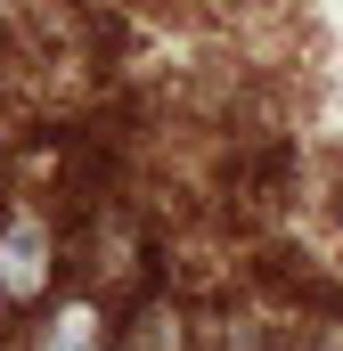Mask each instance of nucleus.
<instances>
[{
	"mask_svg": "<svg viewBox=\"0 0 343 351\" xmlns=\"http://www.w3.org/2000/svg\"><path fill=\"white\" fill-rule=\"evenodd\" d=\"M58 269H66V245H58L49 213L41 204H8L0 213V311H41Z\"/></svg>",
	"mask_w": 343,
	"mask_h": 351,
	"instance_id": "nucleus-1",
	"label": "nucleus"
},
{
	"mask_svg": "<svg viewBox=\"0 0 343 351\" xmlns=\"http://www.w3.org/2000/svg\"><path fill=\"white\" fill-rule=\"evenodd\" d=\"M25 351H123V319L82 286V294L41 302V319L25 327Z\"/></svg>",
	"mask_w": 343,
	"mask_h": 351,
	"instance_id": "nucleus-2",
	"label": "nucleus"
},
{
	"mask_svg": "<svg viewBox=\"0 0 343 351\" xmlns=\"http://www.w3.org/2000/svg\"><path fill=\"white\" fill-rule=\"evenodd\" d=\"M0 351H25V343H8V335H0Z\"/></svg>",
	"mask_w": 343,
	"mask_h": 351,
	"instance_id": "nucleus-3",
	"label": "nucleus"
},
{
	"mask_svg": "<svg viewBox=\"0 0 343 351\" xmlns=\"http://www.w3.org/2000/svg\"><path fill=\"white\" fill-rule=\"evenodd\" d=\"M0 16H8V0H0Z\"/></svg>",
	"mask_w": 343,
	"mask_h": 351,
	"instance_id": "nucleus-4",
	"label": "nucleus"
}]
</instances>
